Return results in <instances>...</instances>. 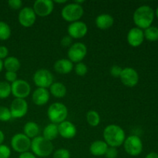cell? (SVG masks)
I'll return each mask as SVG.
<instances>
[{
	"mask_svg": "<svg viewBox=\"0 0 158 158\" xmlns=\"http://www.w3.org/2000/svg\"><path fill=\"white\" fill-rule=\"evenodd\" d=\"M103 139L106 144L112 148H118L123 144L126 134L121 127L116 124H110L103 130Z\"/></svg>",
	"mask_w": 158,
	"mask_h": 158,
	"instance_id": "1",
	"label": "cell"
},
{
	"mask_svg": "<svg viewBox=\"0 0 158 158\" xmlns=\"http://www.w3.org/2000/svg\"><path fill=\"white\" fill-rule=\"evenodd\" d=\"M154 9L149 6L143 5L137 8L134 12L133 20L137 28L146 29L152 25L154 19Z\"/></svg>",
	"mask_w": 158,
	"mask_h": 158,
	"instance_id": "2",
	"label": "cell"
},
{
	"mask_svg": "<svg viewBox=\"0 0 158 158\" xmlns=\"http://www.w3.org/2000/svg\"><path fill=\"white\" fill-rule=\"evenodd\" d=\"M30 149L35 157H46L52 154L54 146L52 141L46 140L43 136H37L31 141Z\"/></svg>",
	"mask_w": 158,
	"mask_h": 158,
	"instance_id": "3",
	"label": "cell"
},
{
	"mask_svg": "<svg viewBox=\"0 0 158 158\" xmlns=\"http://www.w3.org/2000/svg\"><path fill=\"white\" fill-rule=\"evenodd\" d=\"M47 116L52 123L59 124L66 120L68 109L65 104L60 102L52 103L47 110Z\"/></svg>",
	"mask_w": 158,
	"mask_h": 158,
	"instance_id": "4",
	"label": "cell"
},
{
	"mask_svg": "<svg viewBox=\"0 0 158 158\" xmlns=\"http://www.w3.org/2000/svg\"><path fill=\"white\" fill-rule=\"evenodd\" d=\"M83 13H84V10H83V6L73 2L66 4L63 8L61 15L65 21L71 23L80 21V19L83 15Z\"/></svg>",
	"mask_w": 158,
	"mask_h": 158,
	"instance_id": "5",
	"label": "cell"
},
{
	"mask_svg": "<svg viewBox=\"0 0 158 158\" xmlns=\"http://www.w3.org/2000/svg\"><path fill=\"white\" fill-rule=\"evenodd\" d=\"M123 145L127 154L133 157L140 155L143 151L142 140L137 135H131L127 137Z\"/></svg>",
	"mask_w": 158,
	"mask_h": 158,
	"instance_id": "6",
	"label": "cell"
},
{
	"mask_svg": "<svg viewBox=\"0 0 158 158\" xmlns=\"http://www.w3.org/2000/svg\"><path fill=\"white\" fill-rule=\"evenodd\" d=\"M31 141L32 140L26 137L23 133H19L12 136L11 139V147L15 152L22 154L29 151L31 148Z\"/></svg>",
	"mask_w": 158,
	"mask_h": 158,
	"instance_id": "7",
	"label": "cell"
},
{
	"mask_svg": "<svg viewBox=\"0 0 158 158\" xmlns=\"http://www.w3.org/2000/svg\"><path fill=\"white\" fill-rule=\"evenodd\" d=\"M53 80L52 73L46 69H38L33 75V82L37 88L48 89L54 83Z\"/></svg>",
	"mask_w": 158,
	"mask_h": 158,
	"instance_id": "8",
	"label": "cell"
},
{
	"mask_svg": "<svg viewBox=\"0 0 158 158\" xmlns=\"http://www.w3.org/2000/svg\"><path fill=\"white\" fill-rule=\"evenodd\" d=\"M87 54V47L83 43H76L72 44L67 52L68 58L73 63H78L86 57Z\"/></svg>",
	"mask_w": 158,
	"mask_h": 158,
	"instance_id": "9",
	"label": "cell"
},
{
	"mask_svg": "<svg viewBox=\"0 0 158 158\" xmlns=\"http://www.w3.org/2000/svg\"><path fill=\"white\" fill-rule=\"evenodd\" d=\"M12 94L18 99H25L31 93V86L27 81L24 80H17L11 84Z\"/></svg>",
	"mask_w": 158,
	"mask_h": 158,
	"instance_id": "10",
	"label": "cell"
},
{
	"mask_svg": "<svg viewBox=\"0 0 158 158\" xmlns=\"http://www.w3.org/2000/svg\"><path fill=\"white\" fill-rule=\"evenodd\" d=\"M28 108V103L25 99L15 98L11 103L9 110L12 118L20 119L27 114Z\"/></svg>",
	"mask_w": 158,
	"mask_h": 158,
	"instance_id": "11",
	"label": "cell"
},
{
	"mask_svg": "<svg viewBox=\"0 0 158 158\" xmlns=\"http://www.w3.org/2000/svg\"><path fill=\"white\" fill-rule=\"evenodd\" d=\"M121 83L127 87H134L139 82V74L132 67H126L122 69L120 76Z\"/></svg>",
	"mask_w": 158,
	"mask_h": 158,
	"instance_id": "12",
	"label": "cell"
},
{
	"mask_svg": "<svg viewBox=\"0 0 158 158\" xmlns=\"http://www.w3.org/2000/svg\"><path fill=\"white\" fill-rule=\"evenodd\" d=\"M32 8L35 15L40 17H46L52 12L54 3L51 0H36L34 2Z\"/></svg>",
	"mask_w": 158,
	"mask_h": 158,
	"instance_id": "13",
	"label": "cell"
},
{
	"mask_svg": "<svg viewBox=\"0 0 158 158\" xmlns=\"http://www.w3.org/2000/svg\"><path fill=\"white\" fill-rule=\"evenodd\" d=\"M19 23L25 28L32 27L36 21V15L31 7H23L19 12Z\"/></svg>",
	"mask_w": 158,
	"mask_h": 158,
	"instance_id": "14",
	"label": "cell"
},
{
	"mask_svg": "<svg viewBox=\"0 0 158 158\" xmlns=\"http://www.w3.org/2000/svg\"><path fill=\"white\" fill-rule=\"evenodd\" d=\"M67 31L68 35L72 39H82L87 34L88 27L83 22L77 21L69 25Z\"/></svg>",
	"mask_w": 158,
	"mask_h": 158,
	"instance_id": "15",
	"label": "cell"
},
{
	"mask_svg": "<svg viewBox=\"0 0 158 158\" xmlns=\"http://www.w3.org/2000/svg\"><path fill=\"white\" fill-rule=\"evenodd\" d=\"M127 40L130 46L133 47H138L143 43L144 40L143 30L137 27L132 28L128 32Z\"/></svg>",
	"mask_w": 158,
	"mask_h": 158,
	"instance_id": "16",
	"label": "cell"
},
{
	"mask_svg": "<svg viewBox=\"0 0 158 158\" xmlns=\"http://www.w3.org/2000/svg\"><path fill=\"white\" fill-rule=\"evenodd\" d=\"M59 135L65 139H72L77 135V130L75 125L69 120H65L58 124Z\"/></svg>",
	"mask_w": 158,
	"mask_h": 158,
	"instance_id": "17",
	"label": "cell"
},
{
	"mask_svg": "<svg viewBox=\"0 0 158 158\" xmlns=\"http://www.w3.org/2000/svg\"><path fill=\"white\" fill-rule=\"evenodd\" d=\"M50 94L48 89L37 88L32 93V99L33 103L39 106H44L49 102Z\"/></svg>",
	"mask_w": 158,
	"mask_h": 158,
	"instance_id": "18",
	"label": "cell"
},
{
	"mask_svg": "<svg viewBox=\"0 0 158 158\" xmlns=\"http://www.w3.org/2000/svg\"><path fill=\"white\" fill-rule=\"evenodd\" d=\"M54 69L60 74H68L72 72L73 69V63L69 59H60L54 63Z\"/></svg>",
	"mask_w": 158,
	"mask_h": 158,
	"instance_id": "19",
	"label": "cell"
},
{
	"mask_svg": "<svg viewBox=\"0 0 158 158\" xmlns=\"http://www.w3.org/2000/svg\"><path fill=\"white\" fill-rule=\"evenodd\" d=\"M96 26L98 29L105 30L112 27L114 23V19L110 14L103 13L99 15L95 19Z\"/></svg>",
	"mask_w": 158,
	"mask_h": 158,
	"instance_id": "20",
	"label": "cell"
},
{
	"mask_svg": "<svg viewBox=\"0 0 158 158\" xmlns=\"http://www.w3.org/2000/svg\"><path fill=\"white\" fill-rule=\"evenodd\" d=\"M108 148L109 146L106 144L104 140H95L91 143L89 147V152L92 155L96 156V157H101V156L105 155Z\"/></svg>",
	"mask_w": 158,
	"mask_h": 158,
	"instance_id": "21",
	"label": "cell"
},
{
	"mask_svg": "<svg viewBox=\"0 0 158 158\" xmlns=\"http://www.w3.org/2000/svg\"><path fill=\"white\" fill-rule=\"evenodd\" d=\"M40 127L35 122L29 121L26 123L23 127V134L29 137V139H33L39 135Z\"/></svg>",
	"mask_w": 158,
	"mask_h": 158,
	"instance_id": "22",
	"label": "cell"
},
{
	"mask_svg": "<svg viewBox=\"0 0 158 158\" xmlns=\"http://www.w3.org/2000/svg\"><path fill=\"white\" fill-rule=\"evenodd\" d=\"M3 67L6 71L17 73L21 67V63L19 59L15 56H8L3 61Z\"/></svg>",
	"mask_w": 158,
	"mask_h": 158,
	"instance_id": "23",
	"label": "cell"
},
{
	"mask_svg": "<svg viewBox=\"0 0 158 158\" xmlns=\"http://www.w3.org/2000/svg\"><path fill=\"white\" fill-rule=\"evenodd\" d=\"M66 86L60 82H54L49 87V94L56 98H63L66 95Z\"/></svg>",
	"mask_w": 158,
	"mask_h": 158,
	"instance_id": "24",
	"label": "cell"
},
{
	"mask_svg": "<svg viewBox=\"0 0 158 158\" xmlns=\"http://www.w3.org/2000/svg\"><path fill=\"white\" fill-rule=\"evenodd\" d=\"M58 136V124L51 123L45 127V128L43 129V137L49 141H52L53 140L56 139Z\"/></svg>",
	"mask_w": 158,
	"mask_h": 158,
	"instance_id": "25",
	"label": "cell"
},
{
	"mask_svg": "<svg viewBox=\"0 0 158 158\" xmlns=\"http://www.w3.org/2000/svg\"><path fill=\"white\" fill-rule=\"evenodd\" d=\"M12 34L11 28L7 23L0 21V40L6 41L9 40Z\"/></svg>",
	"mask_w": 158,
	"mask_h": 158,
	"instance_id": "26",
	"label": "cell"
},
{
	"mask_svg": "<svg viewBox=\"0 0 158 158\" xmlns=\"http://www.w3.org/2000/svg\"><path fill=\"white\" fill-rule=\"evenodd\" d=\"M144 39L148 41L154 42L158 40V28L156 26H150L143 31Z\"/></svg>",
	"mask_w": 158,
	"mask_h": 158,
	"instance_id": "27",
	"label": "cell"
},
{
	"mask_svg": "<svg viewBox=\"0 0 158 158\" xmlns=\"http://www.w3.org/2000/svg\"><path fill=\"white\" fill-rule=\"evenodd\" d=\"M86 121L91 127H97L100 123V114L95 110H89L86 114Z\"/></svg>",
	"mask_w": 158,
	"mask_h": 158,
	"instance_id": "28",
	"label": "cell"
},
{
	"mask_svg": "<svg viewBox=\"0 0 158 158\" xmlns=\"http://www.w3.org/2000/svg\"><path fill=\"white\" fill-rule=\"evenodd\" d=\"M12 94L11 84L6 81H0V99L4 100Z\"/></svg>",
	"mask_w": 158,
	"mask_h": 158,
	"instance_id": "29",
	"label": "cell"
},
{
	"mask_svg": "<svg viewBox=\"0 0 158 158\" xmlns=\"http://www.w3.org/2000/svg\"><path fill=\"white\" fill-rule=\"evenodd\" d=\"M12 118L9 108L4 106H0V121L7 122L9 121Z\"/></svg>",
	"mask_w": 158,
	"mask_h": 158,
	"instance_id": "30",
	"label": "cell"
},
{
	"mask_svg": "<svg viewBox=\"0 0 158 158\" xmlns=\"http://www.w3.org/2000/svg\"><path fill=\"white\" fill-rule=\"evenodd\" d=\"M74 69H75L76 74H77V76H79V77H83V76L86 75L88 72L87 66H86L85 63H82V62L77 63Z\"/></svg>",
	"mask_w": 158,
	"mask_h": 158,
	"instance_id": "31",
	"label": "cell"
},
{
	"mask_svg": "<svg viewBox=\"0 0 158 158\" xmlns=\"http://www.w3.org/2000/svg\"><path fill=\"white\" fill-rule=\"evenodd\" d=\"M53 158H70V153L65 148H60L54 151Z\"/></svg>",
	"mask_w": 158,
	"mask_h": 158,
	"instance_id": "32",
	"label": "cell"
},
{
	"mask_svg": "<svg viewBox=\"0 0 158 158\" xmlns=\"http://www.w3.org/2000/svg\"><path fill=\"white\" fill-rule=\"evenodd\" d=\"M11 156V149L6 144L0 145V158H9Z\"/></svg>",
	"mask_w": 158,
	"mask_h": 158,
	"instance_id": "33",
	"label": "cell"
},
{
	"mask_svg": "<svg viewBox=\"0 0 158 158\" xmlns=\"http://www.w3.org/2000/svg\"><path fill=\"white\" fill-rule=\"evenodd\" d=\"M17 77H18L17 73L6 71V73H5V79H6V81L10 83V84H12V83H14V82L16 81V80H18Z\"/></svg>",
	"mask_w": 158,
	"mask_h": 158,
	"instance_id": "34",
	"label": "cell"
},
{
	"mask_svg": "<svg viewBox=\"0 0 158 158\" xmlns=\"http://www.w3.org/2000/svg\"><path fill=\"white\" fill-rule=\"evenodd\" d=\"M122 67L121 66H118V65H114L110 69V73L112 77H117V78H120V76L122 72Z\"/></svg>",
	"mask_w": 158,
	"mask_h": 158,
	"instance_id": "35",
	"label": "cell"
},
{
	"mask_svg": "<svg viewBox=\"0 0 158 158\" xmlns=\"http://www.w3.org/2000/svg\"><path fill=\"white\" fill-rule=\"evenodd\" d=\"M8 5L11 9L18 10L23 7V2L21 0H9L8 1Z\"/></svg>",
	"mask_w": 158,
	"mask_h": 158,
	"instance_id": "36",
	"label": "cell"
},
{
	"mask_svg": "<svg viewBox=\"0 0 158 158\" xmlns=\"http://www.w3.org/2000/svg\"><path fill=\"white\" fill-rule=\"evenodd\" d=\"M105 157L106 158H117L118 156V151L116 148H112V147H109L107 148L105 154Z\"/></svg>",
	"mask_w": 158,
	"mask_h": 158,
	"instance_id": "37",
	"label": "cell"
},
{
	"mask_svg": "<svg viewBox=\"0 0 158 158\" xmlns=\"http://www.w3.org/2000/svg\"><path fill=\"white\" fill-rule=\"evenodd\" d=\"M72 41L73 39L69 35H65L61 40V45L64 47H68V46L70 47L72 46Z\"/></svg>",
	"mask_w": 158,
	"mask_h": 158,
	"instance_id": "38",
	"label": "cell"
},
{
	"mask_svg": "<svg viewBox=\"0 0 158 158\" xmlns=\"http://www.w3.org/2000/svg\"><path fill=\"white\" fill-rule=\"evenodd\" d=\"M9 56V49L5 46H0V60H5Z\"/></svg>",
	"mask_w": 158,
	"mask_h": 158,
	"instance_id": "39",
	"label": "cell"
},
{
	"mask_svg": "<svg viewBox=\"0 0 158 158\" xmlns=\"http://www.w3.org/2000/svg\"><path fill=\"white\" fill-rule=\"evenodd\" d=\"M19 158H36V157L32 153L27 151V152L20 154L19 156Z\"/></svg>",
	"mask_w": 158,
	"mask_h": 158,
	"instance_id": "40",
	"label": "cell"
},
{
	"mask_svg": "<svg viewBox=\"0 0 158 158\" xmlns=\"http://www.w3.org/2000/svg\"><path fill=\"white\" fill-rule=\"evenodd\" d=\"M145 158H158V154L156 152H151L145 157Z\"/></svg>",
	"mask_w": 158,
	"mask_h": 158,
	"instance_id": "41",
	"label": "cell"
},
{
	"mask_svg": "<svg viewBox=\"0 0 158 158\" xmlns=\"http://www.w3.org/2000/svg\"><path fill=\"white\" fill-rule=\"evenodd\" d=\"M5 140V134L2 131L0 130V145L2 144V143Z\"/></svg>",
	"mask_w": 158,
	"mask_h": 158,
	"instance_id": "42",
	"label": "cell"
},
{
	"mask_svg": "<svg viewBox=\"0 0 158 158\" xmlns=\"http://www.w3.org/2000/svg\"><path fill=\"white\" fill-rule=\"evenodd\" d=\"M66 0H63V1H54L53 3H58V4H65L66 3Z\"/></svg>",
	"mask_w": 158,
	"mask_h": 158,
	"instance_id": "43",
	"label": "cell"
},
{
	"mask_svg": "<svg viewBox=\"0 0 158 158\" xmlns=\"http://www.w3.org/2000/svg\"><path fill=\"white\" fill-rule=\"evenodd\" d=\"M3 61L2 60H0V73L2 72V70L3 69Z\"/></svg>",
	"mask_w": 158,
	"mask_h": 158,
	"instance_id": "44",
	"label": "cell"
},
{
	"mask_svg": "<svg viewBox=\"0 0 158 158\" xmlns=\"http://www.w3.org/2000/svg\"><path fill=\"white\" fill-rule=\"evenodd\" d=\"M156 15H157V19H158V6H157V9H156Z\"/></svg>",
	"mask_w": 158,
	"mask_h": 158,
	"instance_id": "45",
	"label": "cell"
}]
</instances>
